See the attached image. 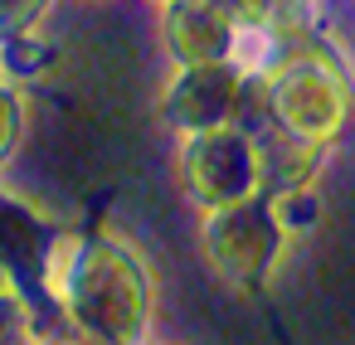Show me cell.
I'll return each mask as SVG.
<instances>
[{
  "label": "cell",
  "instance_id": "cell-1",
  "mask_svg": "<svg viewBox=\"0 0 355 345\" xmlns=\"http://www.w3.org/2000/svg\"><path fill=\"white\" fill-rule=\"evenodd\" d=\"M59 297L69 306V316H78V326H88L98 340L127 345L141 330V277L137 267H127L117 253H93L78 272H64Z\"/></svg>",
  "mask_w": 355,
  "mask_h": 345
},
{
  "label": "cell",
  "instance_id": "cell-2",
  "mask_svg": "<svg viewBox=\"0 0 355 345\" xmlns=\"http://www.w3.org/2000/svg\"><path fill=\"white\" fill-rule=\"evenodd\" d=\"M6 316H10V306H0V345H6V340L20 330V321H6Z\"/></svg>",
  "mask_w": 355,
  "mask_h": 345
}]
</instances>
